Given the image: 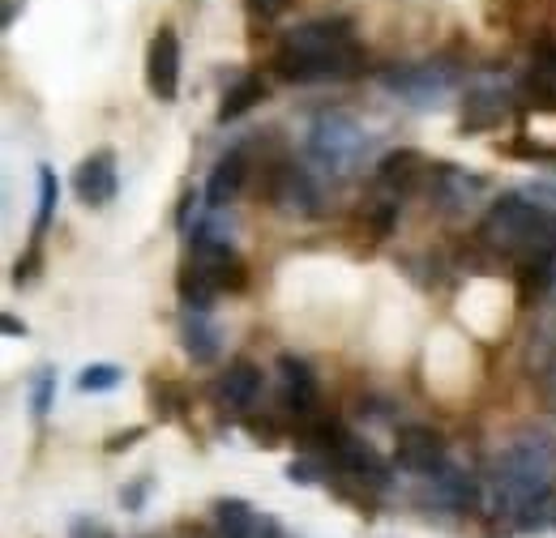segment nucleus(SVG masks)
I'll return each mask as SVG.
<instances>
[{"instance_id":"9","label":"nucleus","mask_w":556,"mask_h":538,"mask_svg":"<svg viewBox=\"0 0 556 538\" xmlns=\"http://www.w3.org/2000/svg\"><path fill=\"white\" fill-rule=\"evenodd\" d=\"M121 193V171H116V154L112 150H94L77 163L73 171V197L90 209H103Z\"/></svg>"},{"instance_id":"10","label":"nucleus","mask_w":556,"mask_h":538,"mask_svg":"<svg viewBox=\"0 0 556 538\" xmlns=\"http://www.w3.org/2000/svg\"><path fill=\"white\" fill-rule=\"evenodd\" d=\"M484 193V176L476 171H463L454 163H432V176H428V197L441 214H467L476 197Z\"/></svg>"},{"instance_id":"14","label":"nucleus","mask_w":556,"mask_h":538,"mask_svg":"<svg viewBox=\"0 0 556 538\" xmlns=\"http://www.w3.org/2000/svg\"><path fill=\"white\" fill-rule=\"evenodd\" d=\"M514 112V94L501 86H471L463 99V125L458 133H492L509 120Z\"/></svg>"},{"instance_id":"32","label":"nucleus","mask_w":556,"mask_h":538,"mask_svg":"<svg viewBox=\"0 0 556 538\" xmlns=\"http://www.w3.org/2000/svg\"><path fill=\"white\" fill-rule=\"evenodd\" d=\"M522 197H531V202H540V205H556V184H531Z\"/></svg>"},{"instance_id":"29","label":"nucleus","mask_w":556,"mask_h":538,"mask_svg":"<svg viewBox=\"0 0 556 538\" xmlns=\"http://www.w3.org/2000/svg\"><path fill=\"white\" fill-rule=\"evenodd\" d=\"M141 436H146L141 427H129V432H116V436H108V445H103V449H108V453H121V449H129V445H138Z\"/></svg>"},{"instance_id":"37","label":"nucleus","mask_w":556,"mask_h":538,"mask_svg":"<svg viewBox=\"0 0 556 538\" xmlns=\"http://www.w3.org/2000/svg\"><path fill=\"white\" fill-rule=\"evenodd\" d=\"M553 526H556V513H553Z\"/></svg>"},{"instance_id":"36","label":"nucleus","mask_w":556,"mask_h":538,"mask_svg":"<svg viewBox=\"0 0 556 538\" xmlns=\"http://www.w3.org/2000/svg\"><path fill=\"white\" fill-rule=\"evenodd\" d=\"M548 295H553V299H556V261H553V266H548Z\"/></svg>"},{"instance_id":"22","label":"nucleus","mask_w":556,"mask_h":538,"mask_svg":"<svg viewBox=\"0 0 556 538\" xmlns=\"http://www.w3.org/2000/svg\"><path fill=\"white\" fill-rule=\"evenodd\" d=\"M56 202H61V180L52 167H39V205H35V244L43 240V231L56 218Z\"/></svg>"},{"instance_id":"25","label":"nucleus","mask_w":556,"mask_h":538,"mask_svg":"<svg viewBox=\"0 0 556 538\" xmlns=\"http://www.w3.org/2000/svg\"><path fill=\"white\" fill-rule=\"evenodd\" d=\"M394 218H399V197H377V202L368 205V227H372L377 240L394 231Z\"/></svg>"},{"instance_id":"8","label":"nucleus","mask_w":556,"mask_h":538,"mask_svg":"<svg viewBox=\"0 0 556 538\" xmlns=\"http://www.w3.org/2000/svg\"><path fill=\"white\" fill-rule=\"evenodd\" d=\"M146 86L159 103H176L180 94V35L176 26H159L146 48Z\"/></svg>"},{"instance_id":"1","label":"nucleus","mask_w":556,"mask_h":538,"mask_svg":"<svg viewBox=\"0 0 556 538\" xmlns=\"http://www.w3.org/2000/svg\"><path fill=\"white\" fill-rule=\"evenodd\" d=\"M553 487H556V440L548 432H522L514 436L488 474V509L492 522L509 530H544L553 522Z\"/></svg>"},{"instance_id":"20","label":"nucleus","mask_w":556,"mask_h":538,"mask_svg":"<svg viewBox=\"0 0 556 538\" xmlns=\"http://www.w3.org/2000/svg\"><path fill=\"white\" fill-rule=\"evenodd\" d=\"M262 99H266V77H262V73H244V77H236V81L227 86L223 103H218V125H231V120L249 116Z\"/></svg>"},{"instance_id":"21","label":"nucleus","mask_w":556,"mask_h":538,"mask_svg":"<svg viewBox=\"0 0 556 538\" xmlns=\"http://www.w3.org/2000/svg\"><path fill=\"white\" fill-rule=\"evenodd\" d=\"M257 513L244 500H218L214 504V538H249Z\"/></svg>"},{"instance_id":"4","label":"nucleus","mask_w":556,"mask_h":538,"mask_svg":"<svg viewBox=\"0 0 556 538\" xmlns=\"http://www.w3.org/2000/svg\"><path fill=\"white\" fill-rule=\"evenodd\" d=\"M304 154L321 171H330V176H351L364 163V154H368V133L351 116L330 112V116H317L313 120V129L304 137Z\"/></svg>"},{"instance_id":"16","label":"nucleus","mask_w":556,"mask_h":538,"mask_svg":"<svg viewBox=\"0 0 556 538\" xmlns=\"http://www.w3.org/2000/svg\"><path fill=\"white\" fill-rule=\"evenodd\" d=\"M214 398H218L223 410H231V414H249L257 406V398H262V368L249 363V359H236L214 381Z\"/></svg>"},{"instance_id":"31","label":"nucleus","mask_w":556,"mask_h":538,"mask_svg":"<svg viewBox=\"0 0 556 538\" xmlns=\"http://www.w3.org/2000/svg\"><path fill=\"white\" fill-rule=\"evenodd\" d=\"M70 538H112V535H108L99 522H73Z\"/></svg>"},{"instance_id":"15","label":"nucleus","mask_w":556,"mask_h":538,"mask_svg":"<svg viewBox=\"0 0 556 538\" xmlns=\"http://www.w3.org/2000/svg\"><path fill=\"white\" fill-rule=\"evenodd\" d=\"M432 176V163L419 154V150H390L381 163H377V184L386 197H407L428 184Z\"/></svg>"},{"instance_id":"11","label":"nucleus","mask_w":556,"mask_h":538,"mask_svg":"<svg viewBox=\"0 0 556 538\" xmlns=\"http://www.w3.org/2000/svg\"><path fill=\"white\" fill-rule=\"evenodd\" d=\"M334 471L351 474V478H359V483H372V487H386L390 483V466H386V458L364 440V436H351L348 427H343V436L334 440V449H330V458H326Z\"/></svg>"},{"instance_id":"28","label":"nucleus","mask_w":556,"mask_h":538,"mask_svg":"<svg viewBox=\"0 0 556 538\" xmlns=\"http://www.w3.org/2000/svg\"><path fill=\"white\" fill-rule=\"evenodd\" d=\"M282 9H287V0H249V13L262 22H275Z\"/></svg>"},{"instance_id":"6","label":"nucleus","mask_w":556,"mask_h":538,"mask_svg":"<svg viewBox=\"0 0 556 538\" xmlns=\"http://www.w3.org/2000/svg\"><path fill=\"white\" fill-rule=\"evenodd\" d=\"M386 90L399 94L403 103L412 107H437L445 103V94L458 86V68L445 65V61H424V65H399L381 73Z\"/></svg>"},{"instance_id":"23","label":"nucleus","mask_w":556,"mask_h":538,"mask_svg":"<svg viewBox=\"0 0 556 538\" xmlns=\"http://www.w3.org/2000/svg\"><path fill=\"white\" fill-rule=\"evenodd\" d=\"M121 381H125V368H116V363H90V368L77 372V389L81 394H108Z\"/></svg>"},{"instance_id":"13","label":"nucleus","mask_w":556,"mask_h":538,"mask_svg":"<svg viewBox=\"0 0 556 538\" xmlns=\"http://www.w3.org/2000/svg\"><path fill=\"white\" fill-rule=\"evenodd\" d=\"M270 202L282 209V214H295V218H313L317 209H321V193H317V184L308 180V171L304 167H295V163H282L275 167V176H270Z\"/></svg>"},{"instance_id":"19","label":"nucleus","mask_w":556,"mask_h":538,"mask_svg":"<svg viewBox=\"0 0 556 538\" xmlns=\"http://www.w3.org/2000/svg\"><path fill=\"white\" fill-rule=\"evenodd\" d=\"M428 500H432L437 509H445V513H463V509L476 504V483L458 471V466H445V471L432 474V483H428Z\"/></svg>"},{"instance_id":"33","label":"nucleus","mask_w":556,"mask_h":538,"mask_svg":"<svg viewBox=\"0 0 556 538\" xmlns=\"http://www.w3.org/2000/svg\"><path fill=\"white\" fill-rule=\"evenodd\" d=\"M22 4H26V0H4V4H0V26H4V30H9L13 22H17V13H22Z\"/></svg>"},{"instance_id":"7","label":"nucleus","mask_w":556,"mask_h":538,"mask_svg":"<svg viewBox=\"0 0 556 538\" xmlns=\"http://www.w3.org/2000/svg\"><path fill=\"white\" fill-rule=\"evenodd\" d=\"M394 466L407 474H432L450 466V449H445V436L424 427V423H407L399 427V440H394Z\"/></svg>"},{"instance_id":"35","label":"nucleus","mask_w":556,"mask_h":538,"mask_svg":"<svg viewBox=\"0 0 556 538\" xmlns=\"http://www.w3.org/2000/svg\"><path fill=\"white\" fill-rule=\"evenodd\" d=\"M544 398H548V406L556 410V359L548 363V372H544Z\"/></svg>"},{"instance_id":"27","label":"nucleus","mask_w":556,"mask_h":538,"mask_svg":"<svg viewBox=\"0 0 556 538\" xmlns=\"http://www.w3.org/2000/svg\"><path fill=\"white\" fill-rule=\"evenodd\" d=\"M146 487H150V478H134V483L121 491V504H125L129 513H138L141 504H146Z\"/></svg>"},{"instance_id":"17","label":"nucleus","mask_w":556,"mask_h":538,"mask_svg":"<svg viewBox=\"0 0 556 538\" xmlns=\"http://www.w3.org/2000/svg\"><path fill=\"white\" fill-rule=\"evenodd\" d=\"M244 180H249V150L244 145H231L206 176V205L210 209H223L244 193Z\"/></svg>"},{"instance_id":"5","label":"nucleus","mask_w":556,"mask_h":538,"mask_svg":"<svg viewBox=\"0 0 556 538\" xmlns=\"http://www.w3.org/2000/svg\"><path fill=\"white\" fill-rule=\"evenodd\" d=\"M185 273H193L198 282L214 286L218 295H223V291H244V282H249L244 261H240V253L227 244V235H210V231H193Z\"/></svg>"},{"instance_id":"18","label":"nucleus","mask_w":556,"mask_h":538,"mask_svg":"<svg viewBox=\"0 0 556 538\" xmlns=\"http://www.w3.org/2000/svg\"><path fill=\"white\" fill-rule=\"evenodd\" d=\"M180 346L193 363H214L218 350H223V337H218V325L210 321V312H189L180 317Z\"/></svg>"},{"instance_id":"2","label":"nucleus","mask_w":556,"mask_h":538,"mask_svg":"<svg viewBox=\"0 0 556 538\" xmlns=\"http://www.w3.org/2000/svg\"><path fill=\"white\" fill-rule=\"evenodd\" d=\"M364 68V48L355 43L348 17H313L282 35L275 73L282 81H343Z\"/></svg>"},{"instance_id":"24","label":"nucleus","mask_w":556,"mask_h":538,"mask_svg":"<svg viewBox=\"0 0 556 538\" xmlns=\"http://www.w3.org/2000/svg\"><path fill=\"white\" fill-rule=\"evenodd\" d=\"M52 402H56V368H39V372L30 376V414L43 423Z\"/></svg>"},{"instance_id":"3","label":"nucleus","mask_w":556,"mask_h":538,"mask_svg":"<svg viewBox=\"0 0 556 538\" xmlns=\"http://www.w3.org/2000/svg\"><path fill=\"white\" fill-rule=\"evenodd\" d=\"M480 244L518 266L548 269L556 261V209L531 202L522 193H509L488 205L484 222H480Z\"/></svg>"},{"instance_id":"26","label":"nucleus","mask_w":556,"mask_h":538,"mask_svg":"<svg viewBox=\"0 0 556 538\" xmlns=\"http://www.w3.org/2000/svg\"><path fill=\"white\" fill-rule=\"evenodd\" d=\"M287 478L291 483H317L321 474H317V458H295L291 466H287Z\"/></svg>"},{"instance_id":"30","label":"nucleus","mask_w":556,"mask_h":538,"mask_svg":"<svg viewBox=\"0 0 556 538\" xmlns=\"http://www.w3.org/2000/svg\"><path fill=\"white\" fill-rule=\"evenodd\" d=\"M249 538H287V530L278 526L275 517H262V513H257V522H253V530H249Z\"/></svg>"},{"instance_id":"34","label":"nucleus","mask_w":556,"mask_h":538,"mask_svg":"<svg viewBox=\"0 0 556 538\" xmlns=\"http://www.w3.org/2000/svg\"><path fill=\"white\" fill-rule=\"evenodd\" d=\"M0 330H4L9 337H26V325H22L13 312H4V317H0Z\"/></svg>"},{"instance_id":"12","label":"nucleus","mask_w":556,"mask_h":538,"mask_svg":"<svg viewBox=\"0 0 556 538\" xmlns=\"http://www.w3.org/2000/svg\"><path fill=\"white\" fill-rule=\"evenodd\" d=\"M278 394H282V402H287V410H291L295 419L308 423V419L317 414L321 389H317L313 368H308L300 355H278Z\"/></svg>"}]
</instances>
